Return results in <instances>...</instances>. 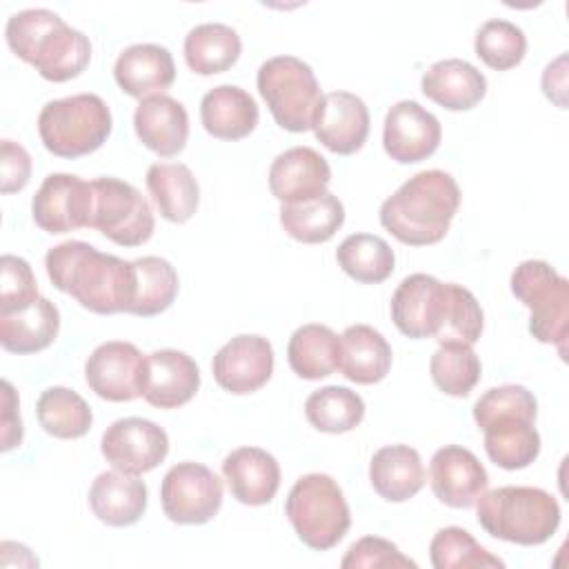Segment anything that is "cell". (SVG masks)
<instances>
[{"label": "cell", "instance_id": "9", "mask_svg": "<svg viewBox=\"0 0 569 569\" xmlns=\"http://www.w3.org/2000/svg\"><path fill=\"white\" fill-rule=\"evenodd\" d=\"M91 229L120 247H138L153 236L156 218L149 200L120 178L91 180Z\"/></svg>", "mask_w": 569, "mask_h": 569}, {"label": "cell", "instance_id": "45", "mask_svg": "<svg viewBox=\"0 0 569 569\" xmlns=\"http://www.w3.org/2000/svg\"><path fill=\"white\" fill-rule=\"evenodd\" d=\"M0 311L18 309L40 296L31 264L24 258L4 253L0 260Z\"/></svg>", "mask_w": 569, "mask_h": 569}, {"label": "cell", "instance_id": "5", "mask_svg": "<svg viewBox=\"0 0 569 569\" xmlns=\"http://www.w3.org/2000/svg\"><path fill=\"white\" fill-rule=\"evenodd\" d=\"M38 133L58 158H80L100 149L111 133V111L96 93L49 100L38 116Z\"/></svg>", "mask_w": 569, "mask_h": 569}, {"label": "cell", "instance_id": "18", "mask_svg": "<svg viewBox=\"0 0 569 569\" xmlns=\"http://www.w3.org/2000/svg\"><path fill=\"white\" fill-rule=\"evenodd\" d=\"M200 387L196 360L178 349H160L144 356L142 398L158 409H178L187 405Z\"/></svg>", "mask_w": 569, "mask_h": 569}, {"label": "cell", "instance_id": "7", "mask_svg": "<svg viewBox=\"0 0 569 569\" xmlns=\"http://www.w3.org/2000/svg\"><path fill=\"white\" fill-rule=\"evenodd\" d=\"M256 82L278 127L291 133L313 129L322 91L307 62L296 56H273L260 64Z\"/></svg>", "mask_w": 569, "mask_h": 569}, {"label": "cell", "instance_id": "47", "mask_svg": "<svg viewBox=\"0 0 569 569\" xmlns=\"http://www.w3.org/2000/svg\"><path fill=\"white\" fill-rule=\"evenodd\" d=\"M22 442V420L18 411V396L9 380H2V451Z\"/></svg>", "mask_w": 569, "mask_h": 569}, {"label": "cell", "instance_id": "24", "mask_svg": "<svg viewBox=\"0 0 569 569\" xmlns=\"http://www.w3.org/2000/svg\"><path fill=\"white\" fill-rule=\"evenodd\" d=\"M536 416L505 413L480 425L485 431V451L489 460L507 471L529 467L540 453V433L533 427Z\"/></svg>", "mask_w": 569, "mask_h": 569}, {"label": "cell", "instance_id": "42", "mask_svg": "<svg viewBox=\"0 0 569 569\" xmlns=\"http://www.w3.org/2000/svg\"><path fill=\"white\" fill-rule=\"evenodd\" d=\"M485 325L482 309L476 296L462 284L447 282V309L438 333L433 336L440 345L458 342V345H476L480 340Z\"/></svg>", "mask_w": 569, "mask_h": 569}, {"label": "cell", "instance_id": "39", "mask_svg": "<svg viewBox=\"0 0 569 569\" xmlns=\"http://www.w3.org/2000/svg\"><path fill=\"white\" fill-rule=\"evenodd\" d=\"M436 387L453 398H465L478 385L482 365L471 345L447 342L436 349L429 362Z\"/></svg>", "mask_w": 569, "mask_h": 569}, {"label": "cell", "instance_id": "17", "mask_svg": "<svg viewBox=\"0 0 569 569\" xmlns=\"http://www.w3.org/2000/svg\"><path fill=\"white\" fill-rule=\"evenodd\" d=\"M429 485L442 505L469 509L487 491L489 476L476 453L460 445H445L431 458Z\"/></svg>", "mask_w": 569, "mask_h": 569}, {"label": "cell", "instance_id": "4", "mask_svg": "<svg viewBox=\"0 0 569 569\" xmlns=\"http://www.w3.org/2000/svg\"><path fill=\"white\" fill-rule=\"evenodd\" d=\"M478 525L493 538L533 547L560 525L558 500L540 487H496L476 500Z\"/></svg>", "mask_w": 569, "mask_h": 569}, {"label": "cell", "instance_id": "21", "mask_svg": "<svg viewBox=\"0 0 569 569\" xmlns=\"http://www.w3.org/2000/svg\"><path fill=\"white\" fill-rule=\"evenodd\" d=\"M138 140L162 158L178 156L189 138V116L182 102L167 93L140 100L133 113Z\"/></svg>", "mask_w": 569, "mask_h": 569}, {"label": "cell", "instance_id": "31", "mask_svg": "<svg viewBox=\"0 0 569 569\" xmlns=\"http://www.w3.org/2000/svg\"><path fill=\"white\" fill-rule=\"evenodd\" d=\"M147 189L169 222H187L200 202V187L191 169L182 162H153L147 169Z\"/></svg>", "mask_w": 569, "mask_h": 569}, {"label": "cell", "instance_id": "36", "mask_svg": "<svg viewBox=\"0 0 569 569\" xmlns=\"http://www.w3.org/2000/svg\"><path fill=\"white\" fill-rule=\"evenodd\" d=\"M336 260L340 269L362 284L385 282L396 267V256L389 242L373 233H351L338 249Z\"/></svg>", "mask_w": 569, "mask_h": 569}, {"label": "cell", "instance_id": "48", "mask_svg": "<svg viewBox=\"0 0 569 569\" xmlns=\"http://www.w3.org/2000/svg\"><path fill=\"white\" fill-rule=\"evenodd\" d=\"M565 62L567 56L556 58L553 62L547 64L545 73H542V91L549 100H553L560 109H565L567 100H565V91H567V71H565Z\"/></svg>", "mask_w": 569, "mask_h": 569}, {"label": "cell", "instance_id": "10", "mask_svg": "<svg viewBox=\"0 0 569 569\" xmlns=\"http://www.w3.org/2000/svg\"><path fill=\"white\" fill-rule=\"evenodd\" d=\"M160 502L171 522L204 525L222 507V482L207 465L178 462L162 478Z\"/></svg>", "mask_w": 569, "mask_h": 569}, {"label": "cell", "instance_id": "6", "mask_svg": "<svg viewBox=\"0 0 569 569\" xmlns=\"http://www.w3.org/2000/svg\"><path fill=\"white\" fill-rule=\"evenodd\" d=\"M284 513L296 536L316 551L336 547L351 527V511L338 482L327 473H307L289 489Z\"/></svg>", "mask_w": 569, "mask_h": 569}, {"label": "cell", "instance_id": "32", "mask_svg": "<svg viewBox=\"0 0 569 569\" xmlns=\"http://www.w3.org/2000/svg\"><path fill=\"white\" fill-rule=\"evenodd\" d=\"M242 51L236 29L222 22L196 24L184 38V62L198 76H213L231 69Z\"/></svg>", "mask_w": 569, "mask_h": 569}, {"label": "cell", "instance_id": "12", "mask_svg": "<svg viewBox=\"0 0 569 569\" xmlns=\"http://www.w3.org/2000/svg\"><path fill=\"white\" fill-rule=\"evenodd\" d=\"M31 216L47 233L89 227L91 182L73 173H49L31 200Z\"/></svg>", "mask_w": 569, "mask_h": 569}, {"label": "cell", "instance_id": "35", "mask_svg": "<svg viewBox=\"0 0 569 569\" xmlns=\"http://www.w3.org/2000/svg\"><path fill=\"white\" fill-rule=\"evenodd\" d=\"M133 291L127 313L151 318L171 307L178 296V273L173 264L160 256H142L131 260Z\"/></svg>", "mask_w": 569, "mask_h": 569}, {"label": "cell", "instance_id": "25", "mask_svg": "<svg viewBox=\"0 0 569 569\" xmlns=\"http://www.w3.org/2000/svg\"><path fill=\"white\" fill-rule=\"evenodd\" d=\"M58 329L60 311L44 296L18 309L0 311V345L18 356L47 349L56 340Z\"/></svg>", "mask_w": 569, "mask_h": 569}, {"label": "cell", "instance_id": "34", "mask_svg": "<svg viewBox=\"0 0 569 569\" xmlns=\"http://www.w3.org/2000/svg\"><path fill=\"white\" fill-rule=\"evenodd\" d=\"M345 222V207L331 191H325L318 198L282 204L280 207V224L298 242L320 244L336 236V231Z\"/></svg>", "mask_w": 569, "mask_h": 569}, {"label": "cell", "instance_id": "43", "mask_svg": "<svg viewBox=\"0 0 569 569\" xmlns=\"http://www.w3.org/2000/svg\"><path fill=\"white\" fill-rule=\"evenodd\" d=\"M505 413H538L536 396L522 385H502L487 389L473 405V420L480 427L485 420Z\"/></svg>", "mask_w": 569, "mask_h": 569}, {"label": "cell", "instance_id": "37", "mask_svg": "<svg viewBox=\"0 0 569 569\" xmlns=\"http://www.w3.org/2000/svg\"><path fill=\"white\" fill-rule=\"evenodd\" d=\"M40 427L60 440L82 438L93 422L87 400L67 387H49L36 402Z\"/></svg>", "mask_w": 569, "mask_h": 569}, {"label": "cell", "instance_id": "23", "mask_svg": "<svg viewBox=\"0 0 569 569\" xmlns=\"http://www.w3.org/2000/svg\"><path fill=\"white\" fill-rule=\"evenodd\" d=\"M222 476L231 496L249 507L271 502L280 487V465L260 447L233 449L222 460Z\"/></svg>", "mask_w": 569, "mask_h": 569}, {"label": "cell", "instance_id": "38", "mask_svg": "<svg viewBox=\"0 0 569 569\" xmlns=\"http://www.w3.org/2000/svg\"><path fill=\"white\" fill-rule=\"evenodd\" d=\"M305 416L322 433H347L362 422L365 400L349 387L329 385L309 393Z\"/></svg>", "mask_w": 569, "mask_h": 569}, {"label": "cell", "instance_id": "26", "mask_svg": "<svg viewBox=\"0 0 569 569\" xmlns=\"http://www.w3.org/2000/svg\"><path fill=\"white\" fill-rule=\"evenodd\" d=\"M93 516L109 527L136 525L147 509V485L124 471H102L89 489Z\"/></svg>", "mask_w": 569, "mask_h": 569}, {"label": "cell", "instance_id": "30", "mask_svg": "<svg viewBox=\"0 0 569 569\" xmlns=\"http://www.w3.org/2000/svg\"><path fill=\"white\" fill-rule=\"evenodd\" d=\"M369 480L373 491L389 502L413 498L425 485L420 453L409 445L380 447L369 462Z\"/></svg>", "mask_w": 569, "mask_h": 569}, {"label": "cell", "instance_id": "28", "mask_svg": "<svg viewBox=\"0 0 569 569\" xmlns=\"http://www.w3.org/2000/svg\"><path fill=\"white\" fill-rule=\"evenodd\" d=\"M258 118L256 100L236 84H220L202 96L200 120L204 131L213 138L242 140L256 129Z\"/></svg>", "mask_w": 569, "mask_h": 569}, {"label": "cell", "instance_id": "15", "mask_svg": "<svg viewBox=\"0 0 569 569\" xmlns=\"http://www.w3.org/2000/svg\"><path fill=\"white\" fill-rule=\"evenodd\" d=\"M440 138L438 118L416 100H400L385 116L382 147L400 164L427 160L440 147Z\"/></svg>", "mask_w": 569, "mask_h": 569}, {"label": "cell", "instance_id": "2", "mask_svg": "<svg viewBox=\"0 0 569 569\" xmlns=\"http://www.w3.org/2000/svg\"><path fill=\"white\" fill-rule=\"evenodd\" d=\"M460 207L456 178L427 169L402 182L380 207V224L402 244L427 247L440 242Z\"/></svg>", "mask_w": 569, "mask_h": 569}, {"label": "cell", "instance_id": "33", "mask_svg": "<svg viewBox=\"0 0 569 569\" xmlns=\"http://www.w3.org/2000/svg\"><path fill=\"white\" fill-rule=\"evenodd\" d=\"M340 336L327 325L309 322L298 327L287 345V360L291 371L305 380H320L338 369Z\"/></svg>", "mask_w": 569, "mask_h": 569}, {"label": "cell", "instance_id": "1", "mask_svg": "<svg viewBox=\"0 0 569 569\" xmlns=\"http://www.w3.org/2000/svg\"><path fill=\"white\" fill-rule=\"evenodd\" d=\"M47 276L53 287L76 298L84 309L109 316L129 309L133 291V264L98 251L82 240H67L44 256Z\"/></svg>", "mask_w": 569, "mask_h": 569}, {"label": "cell", "instance_id": "14", "mask_svg": "<svg viewBox=\"0 0 569 569\" xmlns=\"http://www.w3.org/2000/svg\"><path fill=\"white\" fill-rule=\"evenodd\" d=\"M447 309V282L429 273L407 276L391 296V320L407 338H433Z\"/></svg>", "mask_w": 569, "mask_h": 569}, {"label": "cell", "instance_id": "22", "mask_svg": "<svg viewBox=\"0 0 569 569\" xmlns=\"http://www.w3.org/2000/svg\"><path fill=\"white\" fill-rule=\"evenodd\" d=\"M113 78L127 96L144 100L149 96L164 93V89L173 84L176 64L167 47L138 42L118 56Z\"/></svg>", "mask_w": 569, "mask_h": 569}, {"label": "cell", "instance_id": "13", "mask_svg": "<svg viewBox=\"0 0 569 569\" xmlns=\"http://www.w3.org/2000/svg\"><path fill=\"white\" fill-rule=\"evenodd\" d=\"M144 358L133 342L109 340L91 351L84 365L89 389L109 402H129L142 396Z\"/></svg>", "mask_w": 569, "mask_h": 569}, {"label": "cell", "instance_id": "44", "mask_svg": "<svg viewBox=\"0 0 569 569\" xmlns=\"http://www.w3.org/2000/svg\"><path fill=\"white\" fill-rule=\"evenodd\" d=\"M342 569H376V567H411L416 569L418 565L407 558L393 542L385 540V538H378V536H365L360 540H356L342 562H340Z\"/></svg>", "mask_w": 569, "mask_h": 569}, {"label": "cell", "instance_id": "27", "mask_svg": "<svg viewBox=\"0 0 569 569\" xmlns=\"http://www.w3.org/2000/svg\"><path fill=\"white\" fill-rule=\"evenodd\" d=\"M422 93L449 111L473 109L487 93V78L467 60L447 58L433 62L420 80Z\"/></svg>", "mask_w": 569, "mask_h": 569}, {"label": "cell", "instance_id": "41", "mask_svg": "<svg viewBox=\"0 0 569 569\" xmlns=\"http://www.w3.org/2000/svg\"><path fill=\"white\" fill-rule=\"evenodd\" d=\"M476 56L496 71L513 69L522 62L527 51L525 31L509 20H487L476 33Z\"/></svg>", "mask_w": 569, "mask_h": 569}, {"label": "cell", "instance_id": "16", "mask_svg": "<svg viewBox=\"0 0 569 569\" xmlns=\"http://www.w3.org/2000/svg\"><path fill=\"white\" fill-rule=\"evenodd\" d=\"M216 382L236 396L253 393L273 373V349L262 336L240 333L218 349L211 362Z\"/></svg>", "mask_w": 569, "mask_h": 569}, {"label": "cell", "instance_id": "20", "mask_svg": "<svg viewBox=\"0 0 569 569\" xmlns=\"http://www.w3.org/2000/svg\"><path fill=\"white\" fill-rule=\"evenodd\" d=\"M331 180L329 162L311 147H291L269 167V189L282 204L318 198Z\"/></svg>", "mask_w": 569, "mask_h": 569}, {"label": "cell", "instance_id": "11", "mask_svg": "<svg viewBox=\"0 0 569 569\" xmlns=\"http://www.w3.org/2000/svg\"><path fill=\"white\" fill-rule=\"evenodd\" d=\"M100 451L113 469L140 476L167 458L169 436L147 418H120L104 429Z\"/></svg>", "mask_w": 569, "mask_h": 569}, {"label": "cell", "instance_id": "40", "mask_svg": "<svg viewBox=\"0 0 569 569\" xmlns=\"http://www.w3.org/2000/svg\"><path fill=\"white\" fill-rule=\"evenodd\" d=\"M429 558L436 569H469V567H505V562L487 551L467 529L442 527L429 545Z\"/></svg>", "mask_w": 569, "mask_h": 569}, {"label": "cell", "instance_id": "8", "mask_svg": "<svg viewBox=\"0 0 569 569\" xmlns=\"http://www.w3.org/2000/svg\"><path fill=\"white\" fill-rule=\"evenodd\" d=\"M511 293L531 311L529 331L565 356L569 336V282L545 260H525L511 273Z\"/></svg>", "mask_w": 569, "mask_h": 569}, {"label": "cell", "instance_id": "19", "mask_svg": "<svg viewBox=\"0 0 569 569\" xmlns=\"http://www.w3.org/2000/svg\"><path fill=\"white\" fill-rule=\"evenodd\" d=\"M313 133L329 151L338 156L360 151L369 136V109L365 100L349 91H331L322 96Z\"/></svg>", "mask_w": 569, "mask_h": 569}, {"label": "cell", "instance_id": "29", "mask_svg": "<svg viewBox=\"0 0 569 569\" xmlns=\"http://www.w3.org/2000/svg\"><path fill=\"white\" fill-rule=\"evenodd\" d=\"M391 345L369 325H349L340 336L338 369L356 385H376L391 369Z\"/></svg>", "mask_w": 569, "mask_h": 569}, {"label": "cell", "instance_id": "46", "mask_svg": "<svg viewBox=\"0 0 569 569\" xmlns=\"http://www.w3.org/2000/svg\"><path fill=\"white\" fill-rule=\"evenodd\" d=\"M2 193L20 191L29 184L31 178V156L29 151L13 140H2Z\"/></svg>", "mask_w": 569, "mask_h": 569}, {"label": "cell", "instance_id": "3", "mask_svg": "<svg viewBox=\"0 0 569 569\" xmlns=\"http://www.w3.org/2000/svg\"><path fill=\"white\" fill-rule=\"evenodd\" d=\"M9 49L51 82L78 78L91 60L89 38L49 9H24L7 20Z\"/></svg>", "mask_w": 569, "mask_h": 569}]
</instances>
